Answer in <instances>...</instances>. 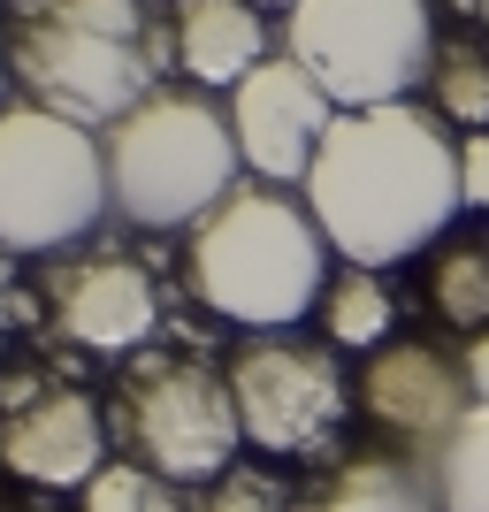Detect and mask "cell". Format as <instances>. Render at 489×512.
<instances>
[{
  "instance_id": "cell-1",
  "label": "cell",
  "mask_w": 489,
  "mask_h": 512,
  "mask_svg": "<svg viewBox=\"0 0 489 512\" xmlns=\"http://www.w3.org/2000/svg\"><path fill=\"white\" fill-rule=\"evenodd\" d=\"M459 199V138L436 107H344L306 169V214L321 222L344 268H398L451 230Z\"/></svg>"
},
{
  "instance_id": "cell-2",
  "label": "cell",
  "mask_w": 489,
  "mask_h": 512,
  "mask_svg": "<svg viewBox=\"0 0 489 512\" xmlns=\"http://www.w3.org/2000/svg\"><path fill=\"white\" fill-rule=\"evenodd\" d=\"M184 283L207 314L237 321L245 337L291 329L329 299V237L283 184H237L207 222H192Z\"/></svg>"
},
{
  "instance_id": "cell-3",
  "label": "cell",
  "mask_w": 489,
  "mask_h": 512,
  "mask_svg": "<svg viewBox=\"0 0 489 512\" xmlns=\"http://www.w3.org/2000/svg\"><path fill=\"white\" fill-rule=\"evenodd\" d=\"M161 54L146 0H16L8 23V69L31 107L77 130H115L153 92Z\"/></svg>"
},
{
  "instance_id": "cell-4",
  "label": "cell",
  "mask_w": 489,
  "mask_h": 512,
  "mask_svg": "<svg viewBox=\"0 0 489 512\" xmlns=\"http://www.w3.org/2000/svg\"><path fill=\"white\" fill-rule=\"evenodd\" d=\"M100 153H107V207L138 230L207 222L237 192V169H245L230 107L169 85H153L115 130H100Z\"/></svg>"
},
{
  "instance_id": "cell-5",
  "label": "cell",
  "mask_w": 489,
  "mask_h": 512,
  "mask_svg": "<svg viewBox=\"0 0 489 512\" xmlns=\"http://www.w3.org/2000/svg\"><path fill=\"white\" fill-rule=\"evenodd\" d=\"M107 214L100 130H77L46 107H0V253H62Z\"/></svg>"
},
{
  "instance_id": "cell-6",
  "label": "cell",
  "mask_w": 489,
  "mask_h": 512,
  "mask_svg": "<svg viewBox=\"0 0 489 512\" xmlns=\"http://www.w3.org/2000/svg\"><path fill=\"white\" fill-rule=\"evenodd\" d=\"M115 428H123L130 459L176 490L230 474L237 444H245L230 375H214L207 360H184V352H130L123 383H115Z\"/></svg>"
},
{
  "instance_id": "cell-7",
  "label": "cell",
  "mask_w": 489,
  "mask_h": 512,
  "mask_svg": "<svg viewBox=\"0 0 489 512\" xmlns=\"http://www.w3.org/2000/svg\"><path fill=\"white\" fill-rule=\"evenodd\" d=\"M283 54L337 107H390L428 85V0H298L283 23Z\"/></svg>"
},
{
  "instance_id": "cell-8",
  "label": "cell",
  "mask_w": 489,
  "mask_h": 512,
  "mask_svg": "<svg viewBox=\"0 0 489 512\" xmlns=\"http://www.w3.org/2000/svg\"><path fill=\"white\" fill-rule=\"evenodd\" d=\"M222 375H230L245 444L276 451V459H306V451H321L344 428V406H352V383H344L337 352H321V344L291 337V329L245 337Z\"/></svg>"
},
{
  "instance_id": "cell-9",
  "label": "cell",
  "mask_w": 489,
  "mask_h": 512,
  "mask_svg": "<svg viewBox=\"0 0 489 512\" xmlns=\"http://www.w3.org/2000/svg\"><path fill=\"white\" fill-rule=\"evenodd\" d=\"M344 107L291 62V54H268V62L230 92V130H237V153L260 184H306L321 138Z\"/></svg>"
},
{
  "instance_id": "cell-10",
  "label": "cell",
  "mask_w": 489,
  "mask_h": 512,
  "mask_svg": "<svg viewBox=\"0 0 489 512\" xmlns=\"http://www.w3.org/2000/svg\"><path fill=\"white\" fill-rule=\"evenodd\" d=\"M46 306L54 329L85 352H146L161 329V291L130 253H69L46 268Z\"/></svg>"
},
{
  "instance_id": "cell-11",
  "label": "cell",
  "mask_w": 489,
  "mask_h": 512,
  "mask_svg": "<svg viewBox=\"0 0 489 512\" xmlns=\"http://www.w3.org/2000/svg\"><path fill=\"white\" fill-rule=\"evenodd\" d=\"M360 406H367L375 428H390L398 444H413L428 459L474 413V390H467V367L444 360V352H428V344H383L360 367Z\"/></svg>"
},
{
  "instance_id": "cell-12",
  "label": "cell",
  "mask_w": 489,
  "mask_h": 512,
  "mask_svg": "<svg viewBox=\"0 0 489 512\" xmlns=\"http://www.w3.org/2000/svg\"><path fill=\"white\" fill-rule=\"evenodd\" d=\"M0 467L31 490H85L107 467V413L85 390H39L0 421Z\"/></svg>"
},
{
  "instance_id": "cell-13",
  "label": "cell",
  "mask_w": 489,
  "mask_h": 512,
  "mask_svg": "<svg viewBox=\"0 0 489 512\" xmlns=\"http://www.w3.org/2000/svg\"><path fill=\"white\" fill-rule=\"evenodd\" d=\"M176 62L192 69V85H245L268 62V23L253 0H176Z\"/></svg>"
},
{
  "instance_id": "cell-14",
  "label": "cell",
  "mask_w": 489,
  "mask_h": 512,
  "mask_svg": "<svg viewBox=\"0 0 489 512\" xmlns=\"http://www.w3.org/2000/svg\"><path fill=\"white\" fill-rule=\"evenodd\" d=\"M298 512H444V505H436L428 459H405V451H360V459H344L314 497H298Z\"/></svg>"
},
{
  "instance_id": "cell-15",
  "label": "cell",
  "mask_w": 489,
  "mask_h": 512,
  "mask_svg": "<svg viewBox=\"0 0 489 512\" xmlns=\"http://www.w3.org/2000/svg\"><path fill=\"white\" fill-rule=\"evenodd\" d=\"M428 482H436L444 512H489V406H474L444 444L428 451Z\"/></svg>"
},
{
  "instance_id": "cell-16",
  "label": "cell",
  "mask_w": 489,
  "mask_h": 512,
  "mask_svg": "<svg viewBox=\"0 0 489 512\" xmlns=\"http://www.w3.org/2000/svg\"><path fill=\"white\" fill-rule=\"evenodd\" d=\"M428 306L444 321H459L467 337L489 329V237H451L436 268H428Z\"/></svg>"
},
{
  "instance_id": "cell-17",
  "label": "cell",
  "mask_w": 489,
  "mask_h": 512,
  "mask_svg": "<svg viewBox=\"0 0 489 512\" xmlns=\"http://www.w3.org/2000/svg\"><path fill=\"white\" fill-rule=\"evenodd\" d=\"M428 92L436 115L459 130H489V46L482 39H436L428 54Z\"/></svg>"
},
{
  "instance_id": "cell-18",
  "label": "cell",
  "mask_w": 489,
  "mask_h": 512,
  "mask_svg": "<svg viewBox=\"0 0 489 512\" xmlns=\"http://www.w3.org/2000/svg\"><path fill=\"white\" fill-rule=\"evenodd\" d=\"M321 321H329V344L344 352H383L390 344V291L375 268H344L321 299Z\"/></svg>"
},
{
  "instance_id": "cell-19",
  "label": "cell",
  "mask_w": 489,
  "mask_h": 512,
  "mask_svg": "<svg viewBox=\"0 0 489 512\" xmlns=\"http://www.w3.org/2000/svg\"><path fill=\"white\" fill-rule=\"evenodd\" d=\"M85 512H184V490L161 482L153 467H138V459H107L85 482Z\"/></svg>"
},
{
  "instance_id": "cell-20",
  "label": "cell",
  "mask_w": 489,
  "mask_h": 512,
  "mask_svg": "<svg viewBox=\"0 0 489 512\" xmlns=\"http://www.w3.org/2000/svg\"><path fill=\"white\" fill-rule=\"evenodd\" d=\"M459 199L474 214H489V130H467L459 138Z\"/></svg>"
},
{
  "instance_id": "cell-21",
  "label": "cell",
  "mask_w": 489,
  "mask_h": 512,
  "mask_svg": "<svg viewBox=\"0 0 489 512\" xmlns=\"http://www.w3.org/2000/svg\"><path fill=\"white\" fill-rule=\"evenodd\" d=\"M459 367H467V390H474V406H489V329H482V337H467Z\"/></svg>"
},
{
  "instance_id": "cell-22",
  "label": "cell",
  "mask_w": 489,
  "mask_h": 512,
  "mask_svg": "<svg viewBox=\"0 0 489 512\" xmlns=\"http://www.w3.org/2000/svg\"><path fill=\"white\" fill-rule=\"evenodd\" d=\"M199 512H276V505H268L260 490H245V482H230V490H214Z\"/></svg>"
},
{
  "instance_id": "cell-23",
  "label": "cell",
  "mask_w": 489,
  "mask_h": 512,
  "mask_svg": "<svg viewBox=\"0 0 489 512\" xmlns=\"http://www.w3.org/2000/svg\"><path fill=\"white\" fill-rule=\"evenodd\" d=\"M0 85H8V39H0Z\"/></svg>"
},
{
  "instance_id": "cell-24",
  "label": "cell",
  "mask_w": 489,
  "mask_h": 512,
  "mask_svg": "<svg viewBox=\"0 0 489 512\" xmlns=\"http://www.w3.org/2000/svg\"><path fill=\"white\" fill-rule=\"evenodd\" d=\"M0 314H8V283H0Z\"/></svg>"
},
{
  "instance_id": "cell-25",
  "label": "cell",
  "mask_w": 489,
  "mask_h": 512,
  "mask_svg": "<svg viewBox=\"0 0 489 512\" xmlns=\"http://www.w3.org/2000/svg\"><path fill=\"white\" fill-rule=\"evenodd\" d=\"M276 8H298V0H276Z\"/></svg>"
}]
</instances>
